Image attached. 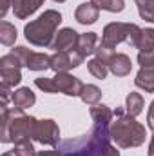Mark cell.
I'll return each instance as SVG.
<instances>
[{"mask_svg":"<svg viewBox=\"0 0 154 156\" xmlns=\"http://www.w3.org/2000/svg\"><path fill=\"white\" fill-rule=\"evenodd\" d=\"M38 120L24 113L18 107H2L0 109V142L2 144H24L35 138Z\"/></svg>","mask_w":154,"mask_h":156,"instance_id":"obj_1","label":"cell"},{"mask_svg":"<svg viewBox=\"0 0 154 156\" xmlns=\"http://www.w3.org/2000/svg\"><path fill=\"white\" fill-rule=\"evenodd\" d=\"M111 133L109 127L94 123L89 133H85L80 138H71L60 142L56 147L64 156H103L105 147L111 144Z\"/></svg>","mask_w":154,"mask_h":156,"instance_id":"obj_2","label":"cell"},{"mask_svg":"<svg viewBox=\"0 0 154 156\" xmlns=\"http://www.w3.org/2000/svg\"><path fill=\"white\" fill-rule=\"evenodd\" d=\"M60 24H62V13L56 9H45L37 20H31L29 24H26L24 37L31 45L51 47Z\"/></svg>","mask_w":154,"mask_h":156,"instance_id":"obj_3","label":"cell"},{"mask_svg":"<svg viewBox=\"0 0 154 156\" xmlns=\"http://www.w3.org/2000/svg\"><path fill=\"white\" fill-rule=\"evenodd\" d=\"M109 133H111V138L116 142V145L121 149L140 147L147 138L145 127L136 120V116H131V115L116 116V120L109 127Z\"/></svg>","mask_w":154,"mask_h":156,"instance_id":"obj_4","label":"cell"},{"mask_svg":"<svg viewBox=\"0 0 154 156\" xmlns=\"http://www.w3.org/2000/svg\"><path fill=\"white\" fill-rule=\"evenodd\" d=\"M142 27L136 26V24H125V22H111L103 27V33H102V40L100 44L105 45L107 49H113L121 44V42H127L131 47H138V42L142 37Z\"/></svg>","mask_w":154,"mask_h":156,"instance_id":"obj_5","label":"cell"},{"mask_svg":"<svg viewBox=\"0 0 154 156\" xmlns=\"http://www.w3.org/2000/svg\"><path fill=\"white\" fill-rule=\"evenodd\" d=\"M85 60V56L78 51H58L54 55H51V69L54 73H69L71 69H75L78 66H82Z\"/></svg>","mask_w":154,"mask_h":156,"instance_id":"obj_6","label":"cell"},{"mask_svg":"<svg viewBox=\"0 0 154 156\" xmlns=\"http://www.w3.org/2000/svg\"><path fill=\"white\" fill-rule=\"evenodd\" d=\"M35 142H38L42 145H51V147H58L60 145V129L56 125L54 120L45 118L38 120L37 129H35Z\"/></svg>","mask_w":154,"mask_h":156,"instance_id":"obj_7","label":"cell"},{"mask_svg":"<svg viewBox=\"0 0 154 156\" xmlns=\"http://www.w3.org/2000/svg\"><path fill=\"white\" fill-rule=\"evenodd\" d=\"M53 80H54V85H56L58 93H64L67 96H80L82 89L85 85L80 78L73 76L69 73H56L53 76Z\"/></svg>","mask_w":154,"mask_h":156,"instance_id":"obj_8","label":"cell"},{"mask_svg":"<svg viewBox=\"0 0 154 156\" xmlns=\"http://www.w3.org/2000/svg\"><path fill=\"white\" fill-rule=\"evenodd\" d=\"M78 38H80V33H76L73 27H64L56 33V37L51 44V49H54V53L73 51V49L78 47Z\"/></svg>","mask_w":154,"mask_h":156,"instance_id":"obj_9","label":"cell"},{"mask_svg":"<svg viewBox=\"0 0 154 156\" xmlns=\"http://www.w3.org/2000/svg\"><path fill=\"white\" fill-rule=\"evenodd\" d=\"M100 16V9L93 4V2H83L80 4L75 11V20L82 26H89V24H94Z\"/></svg>","mask_w":154,"mask_h":156,"instance_id":"obj_10","label":"cell"},{"mask_svg":"<svg viewBox=\"0 0 154 156\" xmlns=\"http://www.w3.org/2000/svg\"><path fill=\"white\" fill-rule=\"evenodd\" d=\"M109 71L114 76H127L132 71V62L125 53H114L109 62Z\"/></svg>","mask_w":154,"mask_h":156,"instance_id":"obj_11","label":"cell"},{"mask_svg":"<svg viewBox=\"0 0 154 156\" xmlns=\"http://www.w3.org/2000/svg\"><path fill=\"white\" fill-rule=\"evenodd\" d=\"M11 102H13V105H15V107H18V109H24V111H26L27 107H33V105H35L37 96H35V93H33L29 87H20V89L13 91Z\"/></svg>","mask_w":154,"mask_h":156,"instance_id":"obj_12","label":"cell"},{"mask_svg":"<svg viewBox=\"0 0 154 156\" xmlns=\"http://www.w3.org/2000/svg\"><path fill=\"white\" fill-rule=\"evenodd\" d=\"M44 2H45V0H16V4H15V7H13V13H15L16 18L26 20V18H29L35 11H38L40 5H42Z\"/></svg>","mask_w":154,"mask_h":156,"instance_id":"obj_13","label":"cell"},{"mask_svg":"<svg viewBox=\"0 0 154 156\" xmlns=\"http://www.w3.org/2000/svg\"><path fill=\"white\" fill-rule=\"evenodd\" d=\"M91 118H93V122L94 123H98V125H105V127H109V123L113 122V118H114V113L111 111V107L109 105H103V104H96V105H91Z\"/></svg>","mask_w":154,"mask_h":156,"instance_id":"obj_14","label":"cell"},{"mask_svg":"<svg viewBox=\"0 0 154 156\" xmlns=\"http://www.w3.org/2000/svg\"><path fill=\"white\" fill-rule=\"evenodd\" d=\"M98 45H100V38H98V35L91 31V33H82V35H80L76 49L83 55V56H89V55H93V53L96 51Z\"/></svg>","mask_w":154,"mask_h":156,"instance_id":"obj_15","label":"cell"},{"mask_svg":"<svg viewBox=\"0 0 154 156\" xmlns=\"http://www.w3.org/2000/svg\"><path fill=\"white\" fill-rule=\"evenodd\" d=\"M134 85L145 93H154V67H142L134 78Z\"/></svg>","mask_w":154,"mask_h":156,"instance_id":"obj_16","label":"cell"},{"mask_svg":"<svg viewBox=\"0 0 154 156\" xmlns=\"http://www.w3.org/2000/svg\"><path fill=\"white\" fill-rule=\"evenodd\" d=\"M143 105H145V102H143V96L140 93H129L127 94V98H125V111H127V115H131V116L142 115L143 113Z\"/></svg>","mask_w":154,"mask_h":156,"instance_id":"obj_17","label":"cell"},{"mask_svg":"<svg viewBox=\"0 0 154 156\" xmlns=\"http://www.w3.org/2000/svg\"><path fill=\"white\" fill-rule=\"evenodd\" d=\"M22 82L20 67H0V83L7 87H15Z\"/></svg>","mask_w":154,"mask_h":156,"instance_id":"obj_18","label":"cell"},{"mask_svg":"<svg viewBox=\"0 0 154 156\" xmlns=\"http://www.w3.org/2000/svg\"><path fill=\"white\" fill-rule=\"evenodd\" d=\"M26 67L29 71H47L51 69V56L45 53H33Z\"/></svg>","mask_w":154,"mask_h":156,"instance_id":"obj_19","label":"cell"},{"mask_svg":"<svg viewBox=\"0 0 154 156\" xmlns=\"http://www.w3.org/2000/svg\"><path fill=\"white\" fill-rule=\"evenodd\" d=\"M80 98L87 105H96L102 100V89L98 85H94V83H87V85H83Z\"/></svg>","mask_w":154,"mask_h":156,"instance_id":"obj_20","label":"cell"},{"mask_svg":"<svg viewBox=\"0 0 154 156\" xmlns=\"http://www.w3.org/2000/svg\"><path fill=\"white\" fill-rule=\"evenodd\" d=\"M16 37H18L16 35V27L13 24L5 22V20H2L0 22V42L4 45H13L16 42Z\"/></svg>","mask_w":154,"mask_h":156,"instance_id":"obj_21","label":"cell"},{"mask_svg":"<svg viewBox=\"0 0 154 156\" xmlns=\"http://www.w3.org/2000/svg\"><path fill=\"white\" fill-rule=\"evenodd\" d=\"M87 69H89V73H91L93 76L98 78V80H105L107 75H109V66L103 64V62L98 60V58L89 60V62H87Z\"/></svg>","mask_w":154,"mask_h":156,"instance_id":"obj_22","label":"cell"},{"mask_svg":"<svg viewBox=\"0 0 154 156\" xmlns=\"http://www.w3.org/2000/svg\"><path fill=\"white\" fill-rule=\"evenodd\" d=\"M140 53H149L154 51V27H147L142 31V37L138 42V47H136Z\"/></svg>","mask_w":154,"mask_h":156,"instance_id":"obj_23","label":"cell"},{"mask_svg":"<svg viewBox=\"0 0 154 156\" xmlns=\"http://www.w3.org/2000/svg\"><path fill=\"white\" fill-rule=\"evenodd\" d=\"M98 9L109 11V13H121L125 9V0H91Z\"/></svg>","mask_w":154,"mask_h":156,"instance_id":"obj_24","label":"cell"},{"mask_svg":"<svg viewBox=\"0 0 154 156\" xmlns=\"http://www.w3.org/2000/svg\"><path fill=\"white\" fill-rule=\"evenodd\" d=\"M134 2L138 5V13L142 20L154 24V0H134Z\"/></svg>","mask_w":154,"mask_h":156,"instance_id":"obj_25","label":"cell"},{"mask_svg":"<svg viewBox=\"0 0 154 156\" xmlns=\"http://www.w3.org/2000/svg\"><path fill=\"white\" fill-rule=\"evenodd\" d=\"M35 85L38 87L40 91H44V93H49V94H54V93H58V89H56V85H54V80H53V78H45V76L35 78Z\"/></svg>","mask_w":154,"mask_h":156,"instance_id":"obj_26","label":"cell"},{"mask_svg":"<svg viewBox=\"0 0 154 156\" xmlns=\"http://www.w3.org/2000/svg\"><path fill=\"white\" fill-rule=\"evenodd\" d=\"M11 53L18 58V62L22 64V67L27 66V62H29V58H31V55H33V51H31L29 47H26V45H16V47L11 49Z\"/></svg>","mask_w":154,"mask_h":156,"instance_id":"obj_27","label":"cell"},{"mask_svg":"<svg viewBox=\"0 0 154 156\" xmlns=\"http://www.w3.org/2000/svg\"><path fill=\"white\" fill-rule=\"evenodd\" d=\"M113 55H114V51L113 49H107L105 45H98L96 47V51H94V58H98V60H102L103 64H107L109 66V62H111V58H113Z\"/></svg>","mask_w":154,"mask_h":156,"instance_id":"obj_28","label":"cell"},{"mask_svg":"<svg viewBox=\"0 0 154 156\" xmlns=\"http://www.w3.org/2000/svg\"><path fill=\"white\" fill-rule=\"evenodd\" d=\"M138 64L140 67H154V51L138 53Z\"/></svg>","mask_w":154,"mask_h":156,"instance_id":"obj_29","label":"cell"},{"mask_svg":"<svg viewBox=\"0 0 154 156\" xmlns=\"http://www.w3.org/2000/svg\"><path fill=\"white\" fill-rule=\"evenodd\" d=\"M0 67H22V64L18 62V58L13 53H9L0 58Z\"/></svg>","mask_w":154,"mask_h":156,"instance_id":"obj_30","label":"cell"},{"mask_svg":"<svg viewBox=\"0 0 154 156\" xmlns=\"http://www.w3.org/2000/svg\"><path fill=\"white\" fill-rule=\"evenodd\" d=\"M15 4H16V0H2V9H0V16L4 18V16L7 15V11H9L11 7H15Z\"/></svg>","mask_w":154,"mask_h":156,"instance_id":"obj_31","label":"cell"},{"mask_svg":"<svg viewBox=\"0 0 154 156\" xmlns=\"http://www.w3.org/2000/svg\"><path fill=\"white\" fill-rule=\"evenodd\" d=\"M147 123H149V129L154 133V100L149 105V111H147Z\"/></svg>","mask_w":154,"mask_h":156,"instance_id":"obj_32","label":"cell"},{"mask_svg":"<svg viewBox=\"0 0 154 156\" xmlns=\"http://www.w3.org/2000/svg\"><path fill=\"white\" fill-rule=\"evenodd\" d=\"M103 156H120V151L116 149L114 145L109 144V145L105 147V151H103Z\"/></svg>","mask_w":154,"mask_h":156,"instance_id":"obj_33","label":"cell"},{"mask_svg":"<svg viewBox=\"0 0 154 156\" xmlns=\"http://www.w3.org/2000/svg\"><path fill=\"white\" fill-rule=\"evenodd\" d=\"M37 156H64L58 149H54V151H38Z\"/></svg>","mask_w":154,"mask_h":156,"instance_id":"obj_34","label":"cell"},{"mask_svg":"<svg viewBox=\"0 0 154 156\" xmlns=\"http://www.w3.org/2000/svg\"><path fill=\"white\" fill-rule=\"evenodd\" d=\"M149 156H154V134L151 138V144H149Z\"/></svg>","mask_w":154,"mask_h":156,"instance_id":"obj_35","label":"cell"},{"mask_svg":"<svg viewBox=\"0 0 154 156\" xmlns=\"http://www.w3.org/2000/svg\"><path fill=\"white\" fill-rule=\"evenodd\" d=\"M2 156H16V154H15V151L11 149V151H7V153H4V154H2Z\"/></svg>","mask_w":154,"mask_h":156,"instance_id":"obj_36","label":"cell"},{"mask_svg":"<svg viewBox=\"0 0 154 156\" xmlns=\"http://www.w3.org/2000/svg\"><path fill=\"white\" fill-rule=\"evenodd\" d=\"M53 2H58V4H62V2H65V0H53Z\"/></svg>","mask_w":154,"mask_h":156,"instance_id":"obj_37","label":"cell"}]
</instances>
